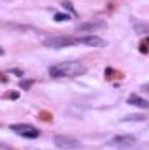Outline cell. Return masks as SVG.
<instances>
[{
  "instance_id": "cell-7",
  "label": "cell",
  "mask_w": 149,
  "mask_h": 150,
  "mask_svg": "<svg viewBox=\"0 0 149 150\" xmlns=\"http://www.w3.org/2000/svg\"><path fill=\"white\" fill-rule=\"evenodd\" d=\"M100 28H105V23L104 21H88V23H82V25H79V28L77 30H81V32H95V30H100Z\"/></svg>"
},
{
  "instance_id": "cell-10",
  "label": "cell",
  "mask_w": 149,
  "mask_h": 150,
  "mask_svg": "<svg viewBox=\"0 0 149 150\" xmlns=\"http://www.w3.org/2000/svg\"><path fill=\"white\" fill-rule=\"evenodd\" d=\"M128 120H146V115H128L123 119V122H128Z\"/></svg>"
},
{
  "instance_id": "cell-1",
  "label": "cell",
  "mask_w": 149,
  "mask_h": 150,
  "mask_svg": "<svg viewBox=\"0 0 149 150\" xmlns=\"http://www.w3.org/2000/svg\"><path fill=\"white\" fill-rule=\"evenodd\" d=\"M86 72V67L79 61H63V63H58V65H53L49 67V75L51 77H77V75H82Z\"/></svg>"
},
{
  "instance_id": "cell-3",
  "label": "cell",
  "mask_w": 149,
  "mask_h": 150,
  "mask_svg": "<svg viewBox=\"0 0 149 150\" xmlns=\"http://www.w3.org/2000/svg\"><path fill=\"white\" fill-rule=\"evenodd\" d=\"M72 44H75V37H49L44 40V45L51 47V49H62V47H69Z\"/></svg>"
},
{
  "instance_id": "cell-4",
  "label": "cell",
  "mask_w": 149,
  "mask_h": 150,
  "mask_svg": "<svg viewBox=\"0 0 149 150\" xmlns=\"http://www.w3.org/2000/svg\"><path fill=\"white\" fill-rule=\"evenodd\" d=\"M11 131H14L16 134L19 136H25V138H37L39 136V129L30 126V124H12L11 126Z\"/></svg>"
},
{
  "instance_id": "cell-9",
  "label": "cell",
  "mask_w": 149,
  "mask_h": 150,
  "mask_svg": "<svg viewBox=\"0 0 149 150\" xmlns=\"http://www.w3.org/2000/svg\"><path fill=\"white\" fill-rule=\"evenodd\" d=\"M69 19H70L69 14H62V12H56L54 14V21L56 23H63V21H69Z\"/></svg>"
},
{
  "instance_id": "cell-8",
  "label": "cell",
  "mask_w": 149,
  "mask_h": 150,
  "mask_svg": "<svg viewBox=\"0 0 149 150\" xmlns=\"http://www.w3.org/2000/svg\"><path fill=\"white\" fill-rule=\"evenodd\" d=\"M128 103L130 105H135V107H140V108H148L149 103L146 100H142V98H139V96H135V94H132L130 98H128Z\"/></svg>"
},
{
  "instance_id": "cell-6",
  "label": "cell",
  "mask_w": 149,
  "mask_h": 150,
  "mask_svg": "<svg viewBox=\"0 0 149 150\" xmlns=\"http://www.w3.org/2000/svg\"><path fill=\"white\" fill-rule=\"evenodd\" d=\"M75 44H84V45H91V47H102L105 42H104V38L97 37L93 33H88V35H82V37H75Z\"/></svg>"
},
{
  "instance_id": "cell-5",
  "label": "cell",
  "mask_w": 149,
  "mask_h": 150,
  "mask_svg": "<svg viewBox=\"0 0 149 150\" xmlns=\"http://www.w3.org/2000/svg\"><path fill=\"white\" fill-rule=\"evenodd\" d=\"M111 147H121V149H126V147H133L137 145V138L135 136H130V134H123V136H116L109 142Z\"/></svg>"
},
{
  "instance_id": "cell-2",
  "label": "cell",
  "mask_w": 149,
  "mask_h": 150,
  "mask_svg": "<svg viewBox=\"0 0 149 150\" xmlns=\"http://www.w3.org/2000/svg\"><path fill=\"white\" fill-rule=\"evenodd\" d=\"M53 142H54V145H56L58 149H62V150H77V149H81V142L75 140L74 136L56 134Z\"/></svg>"
}]
</instances>
